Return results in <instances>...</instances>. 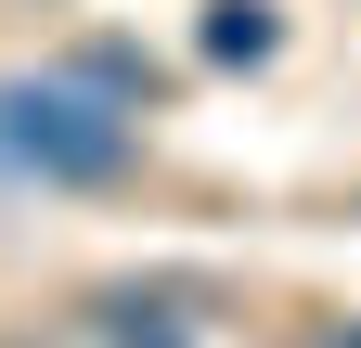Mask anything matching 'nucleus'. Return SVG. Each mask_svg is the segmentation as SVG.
Segmentation results:
<instances>
[{
  "label": "nucleus",
  "mask_w": 361,
  "mask_h": 348,
  "mask_svg": "<svg viewBox=\"0 0 361 348\" xmlns=\"http://www.w3.org/2000/svg\"><path fill=\"white\" fill-rule=\"evenodd\" d=\"M129 104L90 91V77H0V168L13 181H52V194H90L129 168Z\"/></svg>",
  "instance_id": "f257e3e1"
},
{
  "label": "nucleus",
  "mask_w": 361,
  "mask_h": 348,
  "mask_svg": "<svg viewBox=\"0 0 361 348\" xmlns=\"http://www.w3.org/2000/svg\"><path fill=\"white\" fill-rule=\"evenodd\" d=\"M207 52L219 65H271L284 52V13H271V0H207Z\"/></svg>",
  "instance_id": "f03ea898"
},
{
  "label": "nucleus",
  "mask_w": 361,
  "mask_h": 348,
  "mask_svg": "<svg viewBox=\"0 0 361 348\" xmlns=\"http://www.w3.org/2000/svg\"><path fill=\"white\" fill-rule=\"evenodd\" d=\"M104 323H116V348H180V323H168V310H142V297H116Z\"/></svg>",
  "instance_id": "7ed1b4c3"
},
{
  "label": "nucleus",
  "mask_w": 361,
  "mask_h": 348,
  "mask_svg": "<svg viewBox=\"0 0 361 348\" xmlns=\"http://www.w3.org/2000/svg\"><path fill=\"white\" fill-rule=\"evenodd\" d=\"M284 348H361V323H297Z\"/></svg>",
  "instance_id": "20e7f679"
}]
</instances>
